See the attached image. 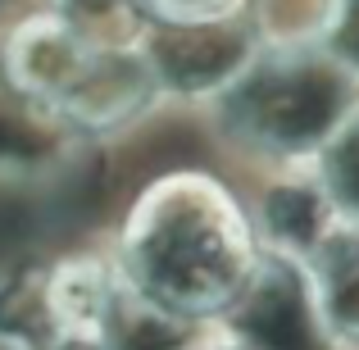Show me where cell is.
Wrapping results in <instances>:
<instances>
[{
  "instance_id": "obj_1",
  "label": "cell",
  "mask_w": 359,
  "mask_h": 350,
  "mask_svg": "<svg viewBox=\"0 0 359 350\" xmlns=\"http://www.w3.org/2000/svg\"><path fill=\"white\" fill-rule=\"evenodd\" d=\"M259 241L237 196L210 173H168L123 228L128 287L173 323L228 318L259 269Z\"/></svg>"
},
{
  "instance_id": "obj_2",
  "label": "cell",
  "mask_w": 359,
  "mask_h": 350,
  "mask_svg": "<svg viewBox=\"0 0 359 350\" xmlns=\"http://www.w3.org/2000/svg\"><path fill=\"white\" fill-rule=\"evenodd\" d=\"M5 69L23 96L41 100V109L82 132H114L132 123L164 82L150 55L82 32L64 14L27 18L5 46Z\"/></svg>"
},
{
  "instance_id": "obj_3",
  "label": "cell",
  "mask_w": 359,
  "mask_h": 350,
  "mask_svg": "<svg viewBox=\"0 0 359 350\" xmlns=\"http://www.w3.org/2000/svg\"><path fill=\"white\" fill-rule=\"evenodd\" d=\"M355 114V69L332 51L287 46L245 60L223 82V119L241 141L278 159L318 155Z\"/></svg>"
},
{
  "instance_id": "obj_4",
  "label": "cell",
  "mask_w": 359,
  "mask_h": 350,
  "mask_svg": "<svg viewBox=\"0 0 359 350\" xmlns=\"http://www.w3.org/2000/svg\"><path fill=\"white\" fill-rule=\"evenodd\" d=\"M141 296L96 255L23 269L0 282V346L5 350H118Z\"/></svg>"
},
{
  "instance_id": "obj_5",
  "label": "cell",
  "mask_w": 359,
  "mask_h": 350,
  "mask_svg": "<svg viewBox=\"0 0 359 350\" xmlns=\"http://www.w3.org/2000/svg\"><path fill=\"white\" fill-rule=\"evenodd\" d=\"M314 314L332 350H359V223L337 219L300 260Z\"/></svg>"
},
{
  "instance_id": "obj_6",
  "label": "cell",
  "mask_w": 359,
  "mask_h": 350,
  "mask_svg": "<svg viewBox=\"0 0 359 350\" xmlns=\"http://www.w3.org/2000/svg\"><path fill=\"white\" fill-rule=\"evenodd\" d=\"M337 219H341V214H337L332 196L323 191L318 173L309 177V182H300V177L278 182L259 205V228L269 232V241L278 245V250H291L296 260H305Z\"/></svg>"
},
{
  "instance_id": "obj_7",
  "label": "cell",
  "mask_w": 359,
  "mask_h": 350,
  "mask_svg": "<svg viewBox=\"0 0 359 350\" xmlns=\"http://www.w3.org/2000/svg\"><path fill=\"white\" fill-rule=\"evenodd\" d=\"M318 182L332 196L337 214L359 223V105L332 132V141L318 150Z\"/></svg>"
},
{
  "instance_id": "obj_8",
  "label": "cell",
  "mask_w": 359,
  "mask_h": 350,
  "mask_svg": "<svg viewBox=\"0 0 359 350\" xmlns=\"http://www.w3.org/2000/svg\"><path fill=\"white\" fill-rule=\"evenodd\" d=\"M245 0H141V9L159 14L164 23H232Z\"/></svg>"
},
{
  "instance_id": "obj_9",
  "label": "cell",
  "mask_w": 359,
  "mask_h": 350,
  "mask_svg": "<svg viewBox=\"0 0 359 350\" xmlns=\"http://www.w3.org/2000/svg\"><path fill=\"white\" fill-rule=\"evenodd\" d=\"M327 51L359 73V0H337L327 23Z\"/></svg>"
},
{
  "instance_id": "obj_10",
  "label": "cell",
  "mask_w": 359,
  "mask_h": 350,
  "mask_svg": "<svg viewBox=\"0 0 359 350\" xmlns=\"http://www.w3.org/2000/svg\"><path fill=\"white\" fill-rule=\"evenodd\" d=\"M173 350H259V346H250L245 337H237V332H228V337H214V342H191V346H173Z\"/></svg>"
}]
</instances>
